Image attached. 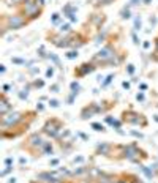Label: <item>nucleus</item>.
I'll use <instances>...</instances> for the list:
<instances>
[{
  "instance_id": "obj_1",
  "label": "nucleus",
  "mask_w": 158,
  "mask_h": 183,
  "mask_svg": "<svg viewBox=\"0 0 158 183\" xmlns=\"http://www.w3.org/2000/svg\"><path fill=\"white\" fill-rule=\"evenodd\" d=\"M128 57V51L115 43H106L98 52H95L92 55V62L97 65L98 68H114V66H120L125 63Z\"/></svg>"
},
{
  "instance_id": "obj_2",
  "label": "nucleus",
  "mask_w": 158,
  "mask_h": 183,
  "mask_svg": "<svg viewBox=\"0 0 158 183\" xmlns=\"http://www.w3.org/2000/svg\"><path fill=\"white\" fill-rule=\"evenodd\" d=\"M46 139H43V133H30L22 142L19 144V149L30 155L33 159H38L43 156V145Z\"/></svg>"
},
{
  "instance_id": "obj_3",
  "label": "nucleus",
  "mask_w": 158,
  "mask_h": 183,
  "mask_svg": "<svg viewBox=\"0 0 158 183\" xmlns=\"http://www.w3.org/2000/svg\"><path fill=\"white\" fill-rule=\"evenodd\" d=\"M123 159L139 166V164H144V161L149 159V153L144 149H141L136 142L123 144Z\"/></svg>"
},
{
  "instance_id": "obj_4",
  "label": "nucleus",
  "mask_w": 158,
  "mask_h": 183,
  "mask_svg": "<svg viewBox=\"0 0 158 183\" xmlns=\"http://www.w3.org/2000/svg\"><path fill=\"white\" fill-rule=\"evenodd\" d=\"M30 21L25 16H22L21 13L18 14H2V37L8 32V30H19L24 29L25 25H29Z\"/></svg>"
},
{
  "instance_id": "obj_5",
  "label": "nucleus",
  "mask_w": 158,
  "mask_h": 183,
  "mask_svg": "<svg viewBox=\"0 0 158 183\" xmlns=\"http://www.w3.org/2000/svg\"><path fill=\"white\" fill-rule=\"evenodd\" d=\"M120 120L123 122V125H133V126H139V128H147L149 126L147 117L142 112L134 111L131 106L120 114Z\"/></svg>"
},
{
  "instance_id": "obj_6",
  "label": "nucleus",
  "mask_w": 158,
  "mask_h": 183,
  "mask_svg": "<svg viewBox=\"0 0 158 183\" xmlns=\"http://www.w3.org/2000/svg\"><path fill=\"white\" fill-rule=\"evenodd\" d=\"M65 130V122L59 117H49L41 126V133L43 136H47L49 139H57L59 134Z\"/></svg>"
},
{
  "instance_id": "obj_7",
  "label": "nucleus",
  "mask_w": 158,
  "mask_h": 183,
  "mask_svg": "<svg viewBox=\"0 0 158 183\" xmlns=\"http://www.w3.org/2000/svg\"><path fill=\"white\" fill-rule=\"evenodd\" d=\"M97 65L92 62V60H89V62H82L81 65H78L76 68L73 69V76H74V79H82V77H85L89 74H92L93 71H97Z\"/></svg>"
},
{
  "instance_id": "obj_8",
  "label": "nucleus",
  "mask_w": 158,
  "mask_h": 183,
  "mask_svg": "<svg viewBox=\"0 0 158 183\" xmlns=\"http://www.w3.org/2000/svg\"><path fill=\"white\" fill-rule=\"evenodd\" d=\"M100 114H103L100 103L90 101V103H87L85 106L81 109L79 117H81V120H89V118H92V117H95V115H100Z\"/></svg>"
},
{
  "instance_id": "obj_9",
  "label": "nucleus",
  "mask_w": 158,
  "mask_h": 183,
  "mask_svg": "<svg viewBox=\"0 0 158 183\" xmlns=\"http://www.w3.org/2000/svg\"><path fill=\"white\" fill-rule=\"evenodd\" d=\"M114 147H115V144H112V142H100L97 147H95L93 156H105L108 159H112Z\"/></svg>"
},
{
  "instance_id": "obj_10",
  "label": "nucleus",
  "mask_w": 158,
  "mask_h": 183,
  "mask_svg": "<svg viewBox=\"0 0 158 183\" xmlns=\"http://www.w3.org/2000/svg\"><path fill=\"white\" fill-rule=\"evenodd\" d=\"M120 174H114V172H105L103 171L100 174V177L97 178L95 183H117L119 181Z\"/></svg>"
},
{
  "instance_id": "obj_11",
  "label": "nucleus",
  "mask_w": 158,
  "mask_h": 183,
  "mask_svg": "<svg viewBox=\"0 0 158 183\" xmlns=\"http://www.w3.org/2000/svg\"><path fill=\"white\" fill-rule=\"evenodd\" d=\"M11 111H13V104L8 100L6 93H3V92H2V95H0V115H6Z\"/></svg>"
},
{
  "instance_id": "obj_12",
  "label": "nucleus",
  "mask_w": 158,
  "mask_h": 183,
  "mask_svg": "<svg viewBox=\"0 0 158 183\" xmlns=\"http://www.w3.org/2000/svg\"><path fill=\"white\" fill-rule=\"evenodd\" d=\"M114 0H89V3L95 8H101V6H106V5H111Z\"/></svg>"
},
{
  "instance_id": "obj_13",
  "label": "nucleus",
  "mask_w": 158,
  "mask_h": 183,
  "mask_svg": "<svg viewBox=\"0 0 158 183\" xmlns=\"http://www.w3.org/2000/svg\"><path fill=\"white\" fill-rule=\"evenodd\" d=\"M130 8H131V5H125L120 10V19L122 21H127V19L131 18V11H130Z\"/></svg>"
},
{
  "instance_id": "obj_14",
  "label": "nucleus",
  "mask_w": 158,
  "mask_h": 183,
  "mask_svg": "<svg viewBox=\"0 0 158 183\" xmlns=\"http://www.w3.org/2000/svg\"><path fill=\"white\" fill-rule=\"evenodd\" d=\"M153 46H155V49H153V52L150 54V60L155 62V63H158V35H156L155 40H153Z\"/></svg>"
},
{
  "instance_id": "obj_15",
  "label": "nucleus",
  "mask_w": 158,
  "mask_h": 183,
  "mask_svg": "<svg viewBox=\"0 0 158 183\" xmlns=\"http://www.w3.org/2000/svg\"><path fill=\"white\" fill-rule=\"evenodd\" d=\"M52 153H54V145H52L51 140H46L44 145H43V156L44 155H52Z\"/></svg>"
},
{
  "instance_id": "obj_16",
  "label": "nucleus",
  "mask_w": 158,
  "mask_h": 183,
  "mask_svg": "<svg viewBox=\"0 0 158 183\" xmlns=\"http://www.w3.org/2000/svg\"><path fill=\"white\" fill-rule=\"evenodd\" d=\"M30 85H32V88H43L44 85H46V82H44V79H33L32 82H30Z\"/></svg>"
},
{
  "instance_id": "obj_17",
  "label": "nucleus",
  "mask_w": 158,
  "mask_h": 183,
  "mask_svg": "<svg viewBox=\"0 0 158 183\" xmlns=\"http://www.w3.org/2000/svg\"><path fill=\"white\" fill-rule=\"evenodd\" d=\"M114 77H115V74L114 73H111V74H108L105 79H103V82H101V88H106L109 84H111L112 81H114Z\"/></svg>"
},
{
  "instance_id": "obj_18",
  "label": "nucleus",
  "mask_w": 158,
  "mask_h": 183,
  "mask_svg": "<svg viewBox=\"0 0 158 183\" xmlns=\"http://www.w3.org/2000/svg\"><path fill=\"white\" fill-rule=\"evenodd\" d=\"M92 128H93L95 131H98V133H106V131H108L106 126L103 125V123H98V122H93V123H92Z\"/></svg>"
},
{
  "instance_id": "obj_19",
  "label": "nucleus",
  "mask_w": 158,
  "mask_h": 183,
  "mask_svg": "<svg viewBox=\"0 0 158 183\" xmlns=\"http://www.w3.org/2000/svg\"><path fill=\"white\" fill-rule=\"evenodd\" d=\"M70 90L73 92V93L79 95V92H81L82 88H81V85H79V82H78V81H73V82L70 84Z\"/></svg>"
},
{
  "instance_id": "obj_20",
  "label": "nucleus",
  "mask_w": 158,
  "mask_h": 183,
  "mask_svg": "<svg viewBox=\"0 0 158 183\" xmlns=\"http://www.w3.org/2000/svg\"><path fill=\"white\" fill-rule=\"evenodd\" d=\"M78 49H68V52L65 54V57L68 59V60H73V59H78Z\"/></svg>"
},
{
  "instance_id": "obj_21",
  "label": "nucleus",
  "mask_w": 158,
  "mask_h": 183,
  "mask_svg": "<svg viewBox=\"0 0 158 183\" xmlns=\"http://www.w3.org/2000/svg\"><path fill=\"white\" fill-rule=\"evenodd\" d=\"M141 27H142V21H141V16L138 14L134 18V27H133V30L134 32H141Z\"/></svg>"
},
{
  "instance_id": "obj_22",
  "label": "nucleus",
  "mask_w": 158,
  "mask_h": 183,
  "mask_svg": "<svg viewBox=\"0 0 158 183\" xmlns=\"http://www.w3.org/2000/svg\"><path fill=\"white\" fill-rule=\"evenodd\" d=\"M59 32H60V33H71V32H73V30H71V24H70V22L62 24L60 29H59Z\"/></svg>"
},
{
  "instance_id": "obj_23",
  "label": "nucleus",
  "mask_w": 158,
  "mask_h": 183,
  "mask_svg": "<svg viewBox=\"0 0 158 183\" xmlns=\"http://www.w3.org/2000/svg\"><path fill=\"white\" fill-rule=\"evenodd\" d=\"M13 171H15V167H13V166H6V167L3 169V171L0 172V177H2V178H5L6 175H8V174H11Z\"/></svg>"
},
{
  "instance_id": "obj_24",
  "label": "nucleus",
  "mask_w": 158,
  "mask_h": 183,
  "mask_svg": "<svg viewBox=\"0 0 158 183\" xmlns=\"http://www.w3.org/2000/svg\"><path fill=\"white\" fill-rule=\"evenodd\" d=\"M11 62L15 63V65H27V62L21 57H11Z\"/></svg>"
},
{
  "instance_id": "obj_25",
  "label": "nucleus",
  "mask_w": 158,
  "mask_h": 183,
  "mask_svg": "<svg viewBox=\"0 0 158 183\" xmlns=\"http://www.w3.org/2000/svg\"><path fill=\"white\" fill-rule=\"evenodd\" d=\"M131 38H133V43L136 44V46H139L141 44V40H139V37H138V32H131Z\"/></svg>"
},
{
  "instance_id": "obj_26",
  "label": "nucleus",
  "mask_w": 158,
  "mask_h": 183,
  "mask_svg": "<svg viewBox=\"0 0 158 183\" xmlns=\"http://www.w3.org/2000/svg\"><path fill=\"white\" fill-rule=\"evenodd\" d=\"M84 161H85V158L79 155V156H74V158L71 159V164H81V163H84Z\"/></svg>"
},
{
  "instance_id": "obj_27",
  "label": "nucleus",
  "mask_w": 158,
  "mask_h": 183,
  "mask_svg": "<svg viewBox=\"0 0 158 183\" xmlns=\"http://www.w3.org/2000/svg\"><path fill=\"white\" fill-rule=\"evenodd\" d=\"M134 71H136V66L133 65V63H128V65H127V73H128L130 76H133Z\"/></svg>"
},
{
  "instance_id": "obj_28",
  "label": "nucleus",
  "mask_w": 158,
  "mask_h": 183,
  "mask_svg": "<svg viewBox=\"0 0 158 183\" xmlns=\"http://www.w3.org/2000/svg\"><path fill=\"white\" fill-rule=\"evenodd\" d=\"M59 164H60V159H59V158L49 159V166H51V167H59Z\"/></svg>"
},
{
  "instance_id": "obj_29",
  "label": "nucleus",
  "mask_w": 158,
  "mask_h": 183,
  "mask_svg": "<svg viewBox=\"0 0 158 183\" xmlns=\"http://www.w3.org/2000/svg\"><path fill=\"white\" fill-rule=\"evenodd\" d=\"M51 21H52V24H59L60 22V14H59V13H54V14H52V18H51Z\"/></svg>"
},
{
  "instance_id": "obj_30",
  "label": "nucleus",
  "mask_w": 158,
  "mask_h": 183,
  "mask_svg": "<svg viewBox=\"0 0 158 183\" xmlns=\"http://www.w3.org/2000/svg\"><path fill=\"white\" fill-rule=\"evenodd\" d=\"M49 92H52V93H59V92H60V85H59V84H52V85L49 87Z\"/></svg>"
},
{
  "instance_id": "obj_31",
  "label": "nucleus",
  "mask_w": 158,
  "mask_h": 183,
  "mask_svg": "<svg viewBox=\"0 0 158 183\" xmlns=\"http://www.w3.org/2000/svg\"><path fill=\"white\" fill-rule=\"evenodd\" d=\"M130 134H131V136H134V137H138V139H144V134H142V133H139V131H134V130H131V131H130Z\"/></svg>"
},
{
  "instance_id": "obj_32",
  "label": "nucleus",
  "mask_w": 158,
  "mask_h": 183,
  "mask_svg": "<svg viewBox=\"0 0 158 183\" xmlns=\"http://www.w3.org/2000/svg\"><path fill=\"white\" fill-rule=\"evenodd\" d=\"M49 106L51 108H59L60 106V101L59 100H54V98H52V100H49Z\"/></svg>"
},
{
  "instance_id": "obj_33",
  "label": "nucleus",
  "mask_w": 158,
  "mask_h": 183,
  "mask_svg": "<svg viewBox=\"0 0 158 183\" xmlns=\"http://www.w3.org/2000/svg\"><path fill=\"white\" fill-rule=\"evenodd\" d=\"M52 76H54V66L51 65L49 68L46 69V77H52Z\"/></svg>"
},
{
  "instance_id": "obj_34",
  "label": "nucleus",
  "mask_w": 158,
  "mask_h": 183,
  "mask_svg": "<svg viewBox=\"0 0 158 183\" xmlns=\"http://www.w3.org/2000/svg\"><path fill=\"white\" fill-rule=\"evenodd\" d=\"M114 120H115V118H114L112 115H106V117H105V123H108V125H112Z\"/></svg>"
},
{
  "instance_id": "obj_35",
  "label": "nucleus",
  "mask_w": 158,
  "mask_h": 183,
  "mask_svg": "<svg viewBox=\"0 0 158 183\" xmlns=\"http://www.w3.org/2000/svg\"><path fill=\"white\" fill-rule=\"evenodd\" d=\"M76 136H79L82 140H89V136L85 134V133H82V131H78V133H76Z\"/></svg>"
},
{
  "instance_id": "obj_36",
  "label": "nucleus",
  "mask_w": 158,
  "mask_h": 183,
  "mask_svg": "<svg viewBox=\"0 0 158 183\" xmlns=\"http://www.w3.org/2000/svg\"><path fill=\"white\" fill-rule=\"evenodd\" d=\"M11 88H13V85H11V84H5L2 90H3V93H8V92H10Z\"/></svg>"
},
{
  "instance_id": "obj_37",
  "label": "nucleus",
  "mask_w": 158,
  "mask_h": 183,
  "mask_svg": "<svg viewBox=\"0 0 158 183\" xmlns=\"http://www.w3.org/2000/svg\"><path fill=\"white\" fill-rule=\"evenodd\" d=\"M149 24L152 25V27H155V25H156V18H155V16H150V18H149Z\"/></svg>"
},
{
  "instance_id": "obj_38",
  "label": "nucleus",
  "mask_w": 158,
  "mask_h": 183,
  "mask_svg": "<svg viewBox=\"0 0 158 183\" xmlns=\"http://www.w3.org/2000/svg\"><path fill=\"white\" fill-rule=\"evenodd\" d=\"M3 163H5V166H13V163H15V159H13V158H5V161H3Z\"/></svg>"
},
{
  "instance_id": "obj_39",
  "label": "nucleus",
  "mask_w": 158,
  "mask_h": 183,
  "mask_svg": "<svg viewBox=\"0 0 158 183\" xmlns=\"http://www.w3.org/2000/svg\"><path fill=\"white\" fill-rule=\"evenodd\" d=\"M136 100H138V101H144V100H146V96H144L142 92H139V93L136 95Z\"/></svg>"
},
{
  "instance_id": "obj_40",
  "label": "nucleus",
  "mask_w": 158,
  "mask_h": 183,
  "mask_svg": "<svg viewBox=\"0 0 158 183\" xmlns=\"http://www.w3.org/2000/svg\"><path fill=\"white\" fill-rule=\"evenodd\" d=\"M150 46H152V43H150V41H149V40H146V41H144V43H142V47H144V49H146V51H147V49H149Z\"/></svg>"
},
{
  "instance_id": "obj_41",
  "label": "nucleus",
  "mask_w": 158,
  "mask_h": 183,
  "mask_svg": "<svg viewBox=\"0 0 158 183\" xmlns=\"http://www.w3.org/2000/svg\"><path fill=\"white\" fill-rule=\"evenodd\" d=\"M147 88H149L147 84H144V82H141V84H139V90H141V92H146Z\"/></svg>"
},
{
  "instance_id": "obj_42",
  "label": "nucleus",
  "mask_w": 158,
  "mask_h": 183,
  "mask_svg": "<svg viewBox=\"0 0 158 183\" xmlns=\"http://www.w3.org/2000/svg\"><path fill=\"white\" fill-rule=\"evenodd\" d=\"M37 111H38V112H43V111H44V106H43L41 103H38V104H37Z\"/></svg>"
},
{
  "instance_id": "obj_43",
  "label": "nucleus",
  "mask_w": 158,
  "mask_h": 183,
  "mask_svg": "<svg viewBox=\"0 0 158 183\" xmlns=\"http://www.w3.org/2000/svg\"><path fill=\"white\" fill-rule=\"evenodd\" d=\"M122 87L125 88V90H128V88H130V82H127V81H123V82H122Z\"/></svg>"
},
{
  "instance_id": "obj_44",
  "label": "nucleus",
  "mask_w": 158,
  "mask_h": 183,
  "mask_svg": "<svg viewBox=\"0 0 158 183\" xmlns=\"http://www.w3.org/2000/svg\"><path fill=\"white\" fill-rule=\"evenodd\" d=\"M6 183H18V180H16L15 177H11V178H10L8 181H6Z\"/></svg>"
},
{
  "instance_id": "obj_45",
  "label": "nucleus",
  "mask_w": 158,
  "mask_h": 183,
  "mask_svg": "<svg viewBox=\"0 0 158 183\" xmlns=\"http://www.w3.org/2000/svg\"><path fill=\"white\" fill-rule=\"evenodd\" d=\"M19 164H21V166L25 164V158H19Z\"/></svg>"
},
{
  "instance_id": "obj_46",
  "label": "nucleus",
  "mask_w": 158,
  "mask_h": 183,
  "mask_svg": "<svg viewBox=\"0 0 158 183\" xmlns=\"http://www.w3.org/2000/svg\"><path fill=\"white\" fill-rule=\"evenodd\" d=\"M0 71H2V73H5V71H6V68H5V65H2V66H0Z\"/></svg>"
},
{
  "instance_id": "obj_47",
  "label": "nucleus",
  "mask_w": 158,
  "mask_h": 183,
  "mask_svg": "<svg viewBox=\"0 0 158 183\" xmlns=\"http://www.w3.org/2000/svg\"><path fill=\"white\" fill-rule=\"evenodd\" d=\"M142 2L146 3V5H150V0H142Z\"/></svg>"
},
{
  "instance_id": "obj_48",
  "label": "nucleus",
  "mask_w": 158,
  "mask_h": 183,
  "mask_svg": "<svg viewBox=\"0 0 158 183\" xmlns=\"http://www.w3.org/2000/svg\"><path fill=\"white\" fill-rule=\"evenodd\" d=\"M153 120H155V122L158 123V115H153Z\"/></svg>"
},
{
  "instance_id": "obj_49",
  "label": "nucleus",
  "mask_w": 158,
  "mask_h": 183,
  "mask_svg": "<svg viewBox=\"0 0 158 183\" xmlns=\"http://www.w3.org/2000/svg\"><path fill=\"white\" fill-rule=\"evenodd\" d=\"M59 183H62V181H59Z\"/></svg>"
}]
</instances>
